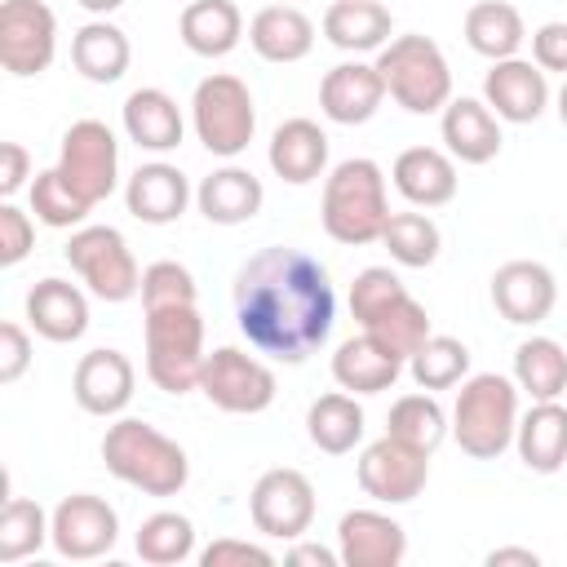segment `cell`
I'll return each mask as SVG.
<instances>
[{
	"mask_svg": "<svg viewBox=\"0 0 567 567\" xmlns=\"http://www.w3.org/2000/svg\"><path fill=\"white\" fill-rule=\"evenodd\" d=\"M128 58H133L128 35L106 18H93L71 35V66L89 84H115L128 71Z\"/></svg>",
	"mask_w": 567,
	"mask_h": 567,
	"instance_id": "33",
	"label": "cell"
},
{
	"mask_svg": "<svg viewBox=\"0 0 567 567\" xmlns=\"http://www.w3.org/2000/svg\"><path fill=\"white\" fill-rule=\"evenodd\" d=\"M75 4H80V9H89L93 18H106V13H115L124 0H75Z\"/></svg>",
	"mask_w": 567,
	"mask_h": 567,
	"instance_id": "51",
	"label": "cell"
},
{
	"mask_svg": "<svg viewBox=\"0 0 567 567\" xmlns=\"http://www.w3.org/2000/svg\"><path fill=\"white\" fill-rule=\"evenodd\" d=\"M66 261L97 301L120 306L142 292V270L128 252V239L115 226H75L66 239Z\"/></svg>",
	"mask_w": 567,
	"mask_h": 567,
	"instance_id": "9",
	"label": "cell"
},
{
	"mask_svg": "<svg viewBox=\"0 0 567 567\" xmlns=\"http://www.w3.org/2000/svg\"><path fill=\"white\" fill-rule=\"evenodd\" d=\"M554 301H558V279L545 261H505L496 266L492 275V306L505 323H518V328H536L554 315Z\"/></svg>",
	"mask_w": 567,
	"mask_h": 567,
	"instance_id": "16",
	"label": "cell"
},
{
	"mask_svg": "<svg viewBox=\"0 0 567 567\" xmlns=\"http://www.w3.org/2000/svg\"><path fill=\"white\" fill-rule=\"evenodd\" d=\"M518 461L532 474H558L567 465V408L558 399H540L518 416L514 430Z\"/></svg>",
	"mask_w": 567,
	"mask_h": 567,
	"instance_id": "29",
	"label": "cell"
},
{
	"mask_svg": "<svg viewBox=\"0 0 567 567\" xmlns=\"http://www.w3.org/2000/svg\"><path fill=\"white\" fill-rule=\"evenodd\" d=\"M199 394L230 416H257L275 403V372L257 354H248L239 346H221L204 359Z\"/></svg>",
	"mask_w": 567,
	"mask_h": 567,
	"instance_id": "10",
	"label": "cell"
},
{
	"mask_svg": "<svg viewBox=\"0 0 567 567\" xmlns=\"http://www.w3.org/2000/svg\"><path fill=\"white\" fill-rule=\"evenodd\" d=\"M483 102L496 111L505 124H532L549 106V80L536 62L527 58H501L483 75Z\"/></svg>",
	"mask_w": 567,
	"mask_h": 567,
	"instance_id": "19",
	"label": "cell"
},
{
	"mask_svg": "<svg viewBox=\"0 0 567 567\" xmlns=\"http://www.w3.org/2000/svg\"><path fill=\"white\" fill-rule=\"evenodd\" d=\"M514 385L523 394H532V403L563 399L567 394V350L554 337H527L514 350Z\"/></svg>",
	"mask_w": 567,
	"mask_h": 567,
	"instance_id": "36",
	"label": "cell"
},
{
	"mask_svg": "<svg viewBox=\"0 0 567 567\" xmlns=\"http://www.w3.org/2000/svg\"><path fill=\"white\" fill-rule=\"evenodd\" d=\"M235 319L248 346L275 363H306L337 323L332 279L306 248L270 244L235 270Z\"/></svg>",
	"mask_w": 567,
	"mask_h": 567,
	"instance_id": "1",
	"label": "cell"
},
{
	"mask_svg": "<svg viewBox=\"0 0 567 567\" xmlns=\"http://www.w3.org/2000/svg\"><path fill=\"white\" fill-rule=\"evenodd\" d=\"M385 102V80L377 71V62H337L323 80H319V111L332 124H368Z\"/></svg>",
	"mask_w": 567,
	"mask_h": 567,
	"instance_id": "20",
	"label": "cell"
},
{
	"mask_svg": "<svg viewBox=\"0 0 567 567\" xmlns=\"http://www.w3.org/2000/svg\"><path fill=\"white\" fill-rule=\"evenodd\" d=\"M275 177H284L288 186H310L323 177L328 168V133L306 120V115H292L284 120L275 133H270V151H266Z\"/></svg>",
	"mask_w": 567,
	"mask_h": 567,
	"instance_id": "26",
	"label": "cell"
},
{
	"mask_svg": "<svg viewBox=\"0 0 567 567\" xmlns=\"http://www.w3.org/2000/svg\"><path fill=\"white\" fill-rule=\"evenodd\" d=\"M190 124L208 155H217V159L244 155L257 133V106H252L248 84L230 71L204 75L190 93Z\"/></svg>",
	"mask_w": 567,
	"mask_h": 567,
	"instance_id": "8",
	"label": "cell"
},
{
	"mask_svg": "<svg viewBox=\"0 0 567 567\" xmlns=\"http://www.w3.org/2000/svg\"><path fill=\"white\" fill-rule=\"evenodd\" d=\"M27 323L44 341H58V346L80 341L89 332V297L71 279L49 275L27 292Z\"/></svg>",
	"mask_w": 567,
	"mask_h": 567,
	"instance_id": "23",
	"label": "cell"
},
{
	"mask_svg": "<svg viewBox=\"0 0 567 567\" xmlns=\"http://www.w3.org/2000/svg\"><path fill=\"white\" fill-rule=\"evenodd\" d=\"M518 430V385L501 372H474L456 390L452 439L474 461H496Z\"/></svg>",
	"mask_w": 567,
	"mask_h": 567,
	"instance_id": "5",
	"label": "cell"
},
{
	"mask_svg": "<svg viewBox=\"0 0 567 567\" xmlns=\"http://www.w3.org/2000/svg\"><path fill=\"white\" fill-rule=\"evenodd\" d=\"M190 204V182L177 164L151 159L124 182V208L142 226H173Z\"/></svg>",
	"mask_w": 567,
	"mask_h": 567,
	"instance_id": "21",
	"label": "cell"
},
{
	"mask_svg": "<svg viewBox=\"0 0 567 567\" xmlns=\"http://www.w3.org/2000/svg\"><path fill=\"white\" fill-rule=\"evenodd\" d=\"M133 549L142 563L151 567H173V563H186L195 554V523L177 509H159L151 518H142L137 536H133Z\"/></svg>",
	"mask_w": 567,
	"mask_h": 567,
	"instance_id": "37",
	"label": "cell"
},
{
	"mask_svg": "<svg viewBox=\"0 0 567 567\" xmlns=\"http://www.w3.org/2000/svg\"><path fill=\"white\" fill-rule=\"evenodd\" d=\"M120 120H124V133L137 151H151V155H164V151H177L182 146V106L164 93V89H133L120 106Z\"/></svg>",
	"mask_w": 567,
	"mask_h": 567,
	"instance_id": "28",
	"label": "cell"
},
{
	"mask_svg": "<svg viewBox=\"0 0 567 567\" xmlns=\"http://www.w3.org/2000/svg\"><path fill=\"white\" fill-rule=\"evenodd\" d=\"M248 44L261 62H275V66L301 62L315 49V22L297 4H266L248 22Z\"/></svg>",
	"mask_w": 567,
	"mask_h": 567,
	"instance_id": "30",
	"label": "cell"
},
{
	"mask_svg": "<svg viewBox=\"0 0 567 567\" xmlns=\"http://www.w3.org/2000/svg\"><path fill=\"white\" fill-rule=\"evenodd\" d=\"M359 487L363 496H372L377 505H408L425 492V478H430V452L394 439V434H381L377 443H368L359 452Z\"/></svg>",
	"mask_w": 567,
	"mask_h": 567,
	"instance_id": "13",
	"label": "cell"
},
{
	"mask_svg": "<svg viewBox=\"0 0 567 567\" xmlns=\"http://www.w3.org/2000/svg\"><path fill=\"white\" fill-rule=\"evenodd\" d=\"M341 567H399L408 554V532L381 509H346L337 523Z\"/></svg>",
	"mask_w": 567,
	"mask_h": 567,
	"instance_id": "18",
	"label": "cell"
},
{
	"mask_svg": "<svg viewBox=\"0 0 567 567\" xmlns=\"http://www.w3.org/2000/svg\"><path fill=\"white\" fill-rule=\"evenodd\" d=\"M31 368V337L22 323H0V385H13Z\"/></svg>",
	"mask_w": 567,
	"mask_h": 567,
	"instance_id": "46",
	"label": "cell"
},
{
	"mask_svg": "<svg viewBox=\"0 0 567 567\" xmlns=\"http://www.w3.org/2000/svg\"><path fill=\"white\" fill-rule=\"evenodd\" d=\"M58 53V18L44 0H4L0 4V66L18 80L49 71Z\"/></svg>",
	"mask_w": 567,
	"mask_h": 567,
	"instance_id": "14",
	"label": "cell"
},
{
	"mask_svg": "<svg viewBox=\"0 0 567 567\" xmlns=\"http://www.w3.org/2000/svg\"><path fill=\"white\" fill-rule=\"evenodd\" d=\"M319 217L328 239L346 244V248H363V244H381V230L390 221V195H385V173L377 159H341L328 177H323V199H319Z\"/></svg>",
	"mask_w": 567,
	"mask_h": 567,
	"instance_id": "2",
	"label": "cell"
},
{
	"mask_svg": "<svg viewBox=\"0 0 567 567\" xmlns=\"http://www.w3.org/2000/svg\"><path fill=\"white\" fill-rule=\"evenodd\" d=\"M58 173L71 182L75 195L89 204H102L120 182V142L102 120H75L62 133Z\"/></svg>",
	"mask_w": 567,
	"mask_h": 567,
	"instance_id": "11",
	"label": "cell"
},
{
	"mask_svg": "<svg viewBox=\"0 0 567 567\" xmlns=\"http://www.w3.org/2000/svg\"><path fill=\"white\" fill-rule=\"evenodd\" d=\"M27 177H31V155H27V146H22V142H4V146H0V195L13 199V195L27 186Z\"/></svg>",
	"mask_w": 567,
	"mask_h": 567,
	"instance_id": "48",
	"label": "cell"
},
{
	"mask_svg": "<svg viewBox=\"0 0 567 567\" xmlns=\"http://www.w3.org/2000/svg\"><path fill=\"white\" fill-rule=\"evenodd\" d=\"M133 385H137V372H133L128 354L111 350V346L80 354V363L71 372V394H75L80 412H89V416H120L133 403Z\"/></svg>",
	"mask_w": 567,
	"mask_h": 567,
	"instance_id": "17",
	"label": "cell"
},
{
	"mask_svg": "<svg viewBox=\"0 0 567 567\" xmlns=\"http://www.w3.org/2000/svg\"><path fill=\"white\" fill-rule=\"evenodd\" d=\"M323 35L341 53H381L394 35V18L381 0H332L323 9Z\"/></svg>",
	"mask_w": 567,
	"mask_h": 567,
	"instance_id": "31",
	"label": "cell"
},
{
	"mask_svg": "<svg viewBox=\"0 0 567 567\" xmlns=\"http://www.w3.org/2000/svg\"><path fill=\"white\" fill-rule=\"evenodd\" d=\"M390 177H394V190L412 208H443V204L456 199V186H461L456 159L447 151H439V146H408V151H399Z\"/></svg>",
	"mask_w": 567,
	"mask_h": 567,
	"instance_id": "22",
	"label": "cell"
},
{
	"mask_svg": "<svg viewBox=\"0 0 567 567\" xmlns=\"http://www.w3.org/2000/svg\"><path fill=\"white\" fill-rule=\"evenodd\" d=\"M199 563L204 567H248V563H257V567H270L275 563V554L270 549H261V545H252V540H239V536H221V540H213L204 554H199Z\"/></svg>",
	"mask_w": 567,
	"mask_h": 567,
	"instance_id": "45",
	"label": "cell"
},
{
	"mask_svg": "<svg viewBox=\"0 0 567 567\" xmlns=\"http://www.w3.org/2000/svg\"><path fill=\"white\" fill-rule=\"evenodd\" d=\"M102 461L120 483L137 487L142 496H177L190 478V461L182 443H173L142 416H120L115 425H106Z\"/></svg>",
	"mask_w": 567,
	"mask_h": 567,
	"instance_id": "3",
	"label": "cell"
},
{
	"mask_svg": "<svg viewBox=\"0 0 567 567\" xmlns=\"http://www.w3.org/2000/svg\"><path fill=\"white\" fill-rule=\"evenodd\" d=\"M443 146L461 164H492L501 155V120L478 97H452L439 120Z\"/></svg>",
	"mask_w": 567,
	"mask_h": 567,
	"instance_id": "24",
	"label": "cell"
},
{
	"mask_svg": "<svg viewBox=\"0 0 567 567\" xmlns=\"http://www.w3.org/2000/svg\"><path fill=\"white\" fill-rule=\"evenodd\" d=\"M403 354H394L390 346H381L377 337L359 332V337H346L332 354V381L350 394H381L390 390L399 377H403Z\"/></svg>",
	"mask_w": 567,
	"mask_h": 567,
	"instance_id": "27",
	"label": "cell"
},
{
	"mask_svg": "<svg viewBox=\"0 0 567 567\" xmlns=\"http://www.w3.org/2000/svg\"><path fill=\"white\" fill-rule=\"evenodd\" d=\"M523 40H527L523 13L509 0H478V4L465 9V44L478 58H487V62L518 58Z\"/></svg>",
	"mask_w": 567,
	"mask_h": 567,
	"instance_id": "34",
	"label": "cell"
},
{
	"mask_svg": "<svg viewBox=\"0 0 567 567\" xmlns=\"http://www.w3.org/2000/svg\"><path fill=\"white\" fill-rule=\"evenodd\" d=\"M89 208L93 204L71 190V182L58 173V164L35 173V182H31V213H35V221H44L53 230H75L89 217Z\"/></svg>",
	"mask_w": 567,
	"mask_h": 567,
	"instance_id": "42",
	"label": "cell"
},
{
	"mask_svg": "<svg viewBox=\"0 0 567 567\" xmlns=\"http://www.w3.org/2000/svg\"><path fill=\"white\" fill-rule=\"evenodd\" d=\"M177 35L195 58H226L244 40V13L235 0H186Z\"/></svg>",
	"mask_w": 567,
	"mask_h": 567,
	"instance_id": "32",
	"label": "cell"
},
{
	"mask_svg": "<svg viewBox=\"0 0 567 567\" xmlns=\"http://www.w3.org/2000/svg\"><path fill=\"white\" fill-rule=\"evenodd\" d=\"M49 527L53 523H49V514L35 501L9 496L4 501V514H0V563L9 567V563H22V558L40 554L44 540H49Z\"/></svg>",
	"mask_w": 567,
	"mask_h": 567,
	"instance_id": "41",
	"label": "cell"
},
{
	"mask_svg": "<svg viewBox=\"0 0 567 567\" xmlns=\"http://www.w3.org/2000/svg\"><path fill=\"white\" fill-rule=\"evenodd\" d=\"M381 244L390 248V257L399 266L425 270V266H434V257L443 248V235H439L430 213H390V221L381 230Z\"/></svg>",
	"mask_w": 567,
	"mask_h": 567,
	"instance_id": "38",
	"label": "cell"
},
{
	"mask_svg": "<svg viewBox=\"0 0 567 567\" xmlns=\"http://www.w3.org/2000/svg\"><path fill=\"white\" fill-rule=\"evenodd\" d=\"M306 434L319 452L328 456H346L354 452V443L363 439V408L350 390H332V394H319L306 412Z\"/></svg>",
	"mask_w": 567,
	"mask_h": 567,
	"instance_id": "35",
	"label": "cell"
},
{
	"mask_svg": "<svg viewBox=\"0 0 567 567\" xmlns=\"http://www.w3.org/2000/svg\"><path fill=\"white\" fill-rule=\"evenodd\" d=\"M532 62L549 75H567V22H545L532 31Z\"/></svg>",
	"mask_w": 567,
	"mask_h": 567,
	"instance_id": "47",
	"label": "cell"
},
{
	"mask_svg": "<svg viewBox=\"0 0 567 567\" xmlns=\"http://www.w3.org/2000/svg\"><path fill=\"white\" fill-rule=\"evenodd\" d=\"M505 563L536 567V563H540V554H536V549H514V545H505V549H492V554H487V567H505Z\"/></svg>",
	"mask_w": 567,
	"mask_h": 567,
	"instance_id": "50",
	"label": "cell"
},
{
	"mask_svg": "<svg viewBox=\"0 0 567 567\" xmlns=\"http://www.w3.org/2000/svg\"><path fill=\"white\" fill-rule=\"evenodd\" d=\"M35 248V226L18 204H0V266H18Z\"/></svg>",
	"mask_w": 567,
	"mask_h": 567,
	"instance_id": "44",
	"label": "cell"
},
{
	"mask_svg": "<svg viewBox=\"0 0 567 567\" xmlns=\"http://www.w3.org/2000/svg\"><path fill=\"white\" fill-rule=\"evenodd\" d=\"M447 430L452 425H447L434 394H403V399H394V408L385 416V434H394V439H403L421 452H434L447 439Z\"/></svg>",
	"mask_w": 567,
	"mask_h": 567,
	"instance_id": "40",
	"label": "cell"
},
{
	"mask_svg": "<svg viewBox=\"0 0 567 567\" xmlns=\"http://www.w3.org/2000/svg\"><path fill=\"white\" fill-rule=\"evenodd\" d=\"M199 288H195V275L182 266V261H151L142 270V306L146 310H159V306H195Z\"/></svg>",
	"mask_w": 567,
	"mask_h": 567,
	"instance_id": "43",
	"label": "cell"
},
{
	"mask_svg": "<svg viewBox=\"0 0 567 567\" xmlns=\"http://www.w3.org/2000/svg\"><path fill=\"white\" fill-rule=\"evenodd\" d=\"M195 204L199 213L213 221V226H244L261 213L266 204V186L252 168H239V164H221L213 168L199 186H195Z\"/></svg>",
	"mask_w": 567,
	"mask_h": 567,
	"instance_id": "25",
	"label": "cell"
},
{
	"mask_svg": "<svg viewBox=\"0 0 567 567\" xmlns=\"http://www.w3.org/2000/svg\"><path fill=\"white\" fill-rule=\"evenodd\" d=\"M248 514H252V527L270 540H301L315 523V483L292 470V465H279V470H266L257 483H252V496H248Z\"/></svg>",
	"mask_w": 567,
	"mask_h": 567,
	"instance_id": "12",
	"label": "cell"
},
{
	"mask_svg": "<svg viewBox=\"0 0 567 567\" xmlns=\"http://www.w3.org/2000/svg\"><path fill=\"white\" fill-rule=\"evenodd\" d=\"M204 319L199 306H159L146 310V377L164 394L199 390L204 372Z\"/></svg>",
	"mask_w": 567,
	"mask_h": 567,
	"instance_id": "7",
	"label": "cell"
},
{
	"mask_svg": "<svg viewBox=\"0 0 567 567\" xmlns=\"http://www.w3.org/2000/svg\"><path fill=\"white\" fill-rule=\"evenodd\" d=\"M558 120H563V128H567V75H563V89H558Z\"/></svg>",
	"mask_w": 567,
	"mask_h": 567,
	"instance_id": "52",
	"label": "cell"
},
{
	"mask_svg": "<svg viewBox=\"0 0 567 567\" xmlns=\"http://www.w3.org/2000/svg\"><path fill=\"white\" fill-rule=\"evenodd\" d=\"M49 545L71 558V563H89V558H102L115 549L120 540V514L93 496V492H71L58 501V509L49 514Z\"/></svg>",
	"mask_w": 567,
	"mask_h": 567,
	"instance_id": "15",
	"label": "cell"
},
{
	"mask_svg": "<svg viewBox=\"0 0 567 567\" xmlns=\"http://www.w3.org/2000/svg\"><path fill=\"white\" fill-rule=\"evenodd\" d=\"M408 372L421 390H452L470 377V350L465 341L456 337H443V332H430L421 341V350L408 359Z\"/></svg>",
	"mask_w": 567,
	"mask_h": 567,
	"instance_id": "39",
	"label": "cell"
},
{
	"mask_svg": "<svg viewBox=\"0 0 567 567\" xmlns=\"http://www.w3.org/2000/svg\"><path fill=\"white\" fill-rule=\"evenodd\" d=\"M350 315H354L359 332L377 337L381 346H390L403 359H412L421 350V341L430 337L425 306L403 288V279L390 266H368V270L354 275V284H350Z\"/></svg>",
	"mask_w": 567,
	"mask_h": 567,
	"instance_id": "4",
	"label": "cell"
},
{
	"mask_svg": "<svg viewBox=\"0 0 567 567\" xmlns=\"http://www.w3.org/2000/svg\"><path fill=\"white\" fill-rule=\"evenodd\" d=\"M288 563H292V567H337L341 554L328 549V545H315V540H297V545L288 549Z\"/></svg>",
	"mask_w": 567,
	"mask_h": 567,
	"instance_id": "49",
	"label": "cell"
},
{
	"mask_svg": "<svg viewBox=\"0 0 567 567\" xmlns=\"http://www.w3.org/2000/svg\"><path fill=\"white\" fill-rule=\"evenodd\" d=\"M270 4H292V0H270Z\"/></svg>",
	"mask_w": 567,
	"mask_h": 567,
	"instance_id": "53",
	"label": "cell"
},
{
	"mask_svg": "<svg viewBox=\"0 0 567 567\" xmlns=\"http://www.w3.org/2000/svg\"><path fill=\"white\" fill-rule=\"evenodd\" d=\"M377 71L408 115H434L452 102V66L430 35H394L377 53Z\"/></svg>",
	"mask_w": 567,
	"mask_h": 567,
	"instance_id": "6",
	"label": "cell"
}]
</instances>
